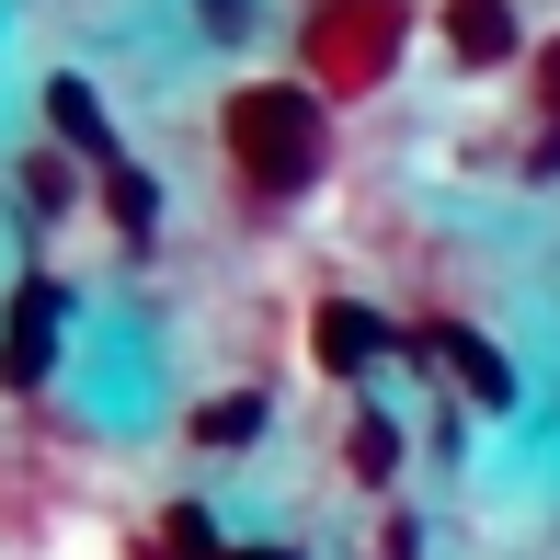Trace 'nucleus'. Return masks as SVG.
I'll use <instances>...</instances> for the list:
<instances>
[{"label": "nucleus", "instance_id": "obj_1", "mask_svg": "<svg viewBox=\"0 0 560 560\" xmlns=\"http://www.w3.org/2000/svg\"><path fill=\"white\" fill-rule=\"evenodd\" d=\"M229 161H241V184L252 195H310L320 184V161H332V126H320V92H298V81H252V92H229Z\"/></svg>", "mask_w": 560, "mask_h": 560}, {"label": "nucleus", "instance_id": "obj_2", "mask_svg": "<svg viewBox=\"0 0 560 560\" xmlns=\"http://www.w3.org/2000/svg\"><path fill=\"white\" fill-rule=\"evenodd\" d=\"M389 46H400V0H332V12L310 23V69L343 81V92H366L377 69H389Z\"/></svg>", "mask_w": 560, "mask_h": 560}, {"label": "nucleus", "instance_id": "obj_3", "mask_svg": "<svg viewBox=\"0 0 560 560\" xmlns=\"http://www.w3.org/2000/svg\"><path fill=\"white\" fill-rule=\"evenodd\" d=\"M58 320H69V287H58V275H23L12 332H0V377H12V389H35V377L58 366Z\"/></svg>", "mask_w": 560, "mask_h": 560}, {"label": "nucleus", "instance_id": "obj_4", "mask_svg": "<svg viewBox=\"0 0 560 560\" xmlns=\"http://www.w3.org/2000/svg\"><path fill=\"white\" fill-rule=\"evenodd\" d=\"M446 35H457V58H480V69H492V58H515V12H503V0H457V12H446Z\"/></svg>", "mask_w": 560, "mask_h": 560}, {"label": "nucleus", "instance_id": "obj_5", "mask_svg": "<svg viewBox=\"0 0 560 560\" xmlns=\"http://www.w3.org/2000/svg\"><path fill=\"white\" fill-rule=\"evenodd\" d=\"M46 115H58V138H69V149H92V161L115 172V138H104V104H92L81 81H58V92H46Z\"/></svg>", "mask_w": 560, "mask_h": 560}, {"label": "nucleus", "instance_id": "obj_6", "mask_svg": "<svg viewBox=\"0 0 560 560\" xmlns=\"http://www.w3.org/2000/svg\"><path fill=\"white\" fill-rule=\"evenodd\" d=\"M435 343H446V366L469 377V400H515V377H503V354H492V343H469V332H435Z\"/></svg>", "mask_w": 560, "mask_h": 560}, {"label": "nucleus", "instance_id": "obj_7", "mask_svg": "<svg viewBox=\"0 0 560 560\" xmlns=\"http://www.w3.org/2000/svg\"><path fill=\"white\" fill-rule=\"evenodd\" d=\"M320 354H332V366H366V354H377V320L366 310H320Z\"/></svg>", "mask_w": 560, "mask_h": 560}, {"label": "nucleus", "instance_id": "obj_8", "mask_svg": "<svg viewBox=\"0 0 560 560\" xmlns=\"http://www.w3.org/2000/svg\"><path fill=\"white\" fill-rule=\"evenodd\" d=\"M241 435H264V400H218L207 412V446H241Z\"/></svg>", "mask_w": 560, "mask_h": 560}, {"label": "nucleus", "instance_id": "obj_9", "mask_svg": "<svg viewBox=\"0 0 560 560\" xmlns=\"http://www.w3.org/2000/svg\"><path fill=\"white\" fill-rule=\"evenodd\" d=\"M538 104L560 115V46H538Z\"/></svg>", "mask_w": 560, "mask_h": 560}, {"label": "nucleus", "instance_id": "obj_10", "mask_svg": "<svg viewBox=\"0 0 560 560\" xmlns=\"http://www.w3.org/2000/svg\"><path fill=\"white\" fill-rule=\"evenodd\" d=\"M252 560H287V549H252Z\"/></svg>", "mask_w": 560, "mask_h": 560}]
</instances>
